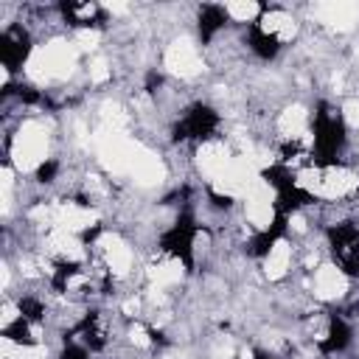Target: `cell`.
Listing matches in <instances>:
<instances>
[{"mask_svg":"<svg viewBox=\"0 0 359 359\" xmlns=\"http://www.w3.org/2000/svg\"><path fill=\"white\" fill-rule=\"evenodd\" d=\"M252 258H255V266H258L264 286L280 289L297 275V244L283 230L261 236L255 241Z\"/></svg>","mask_w":359,"mask_h":359,"instance_id":"cell-2","label":"cell"},{"mask_svg":"<svg viewBox=\"0 0 359 359\" xmlns=\"http://www.w3.org/2000/svg\"><path fill=\"white\" fill-rule=\"evenodd\" d=\"M300 280H303L309 297H311L317 306H325V309H339V306L351 297V292L356 289V280H353L339 264H334L331 258L323 261V264H320L317 269H311L309 275H300Z\"/></svg>","mask_w":359,"mask_h":359,"instance_id":"cell-3","label":"cell"},{"mask_svg":"<svg viewBox=\"0 0 359 359\" xmlns=\"http://www.w3.org/2000/svg\"><path fill=\"white\" fill-rule=\"evenodd\" d=\"M222 11H224V20L230 28H238V31H250L258 17L264 14V3H255V0H233V3H222Z\"/></svg>","mask_w":359,"mask_h":359,"instance_id":"cell-5","label":"cell"},{"mask_svg":"<svg viewBox=\"0 0 359 359\" xmlns=\"http://www.w3.org/2000/svg\"><path fill=\"white\" fill-rule=\"evenodd\" d=\"M157 70L163 76H168L171 81H177V84L202 87L210 79V67H208L205 45L196 36V31H180V34L168 36L160 45Z\"/></svg>","mask_w":359,"mask_h":359,"instance_id":"cell-1","label":"cell"},{"mask_svg":"<svg viewBox=\"0 0 359 359\" xmlns=\"http://www.w3.org/2000/svg\"><path fill=\"white\" fill-rule=\"evenodd\" d=\"M62 20L67 31H90V28H109L104 3L93 0H79V3H59Z\"/></svg>","mask_w":359,"mask_h":359,"instance_id":"cell-4","label":"cell"}]
</instances>
